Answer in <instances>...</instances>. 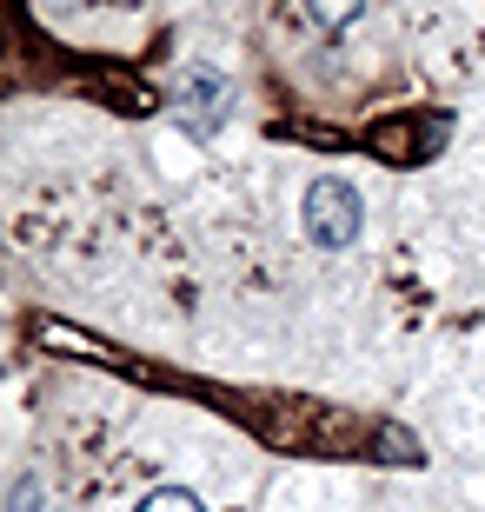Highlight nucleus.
I'll list each match as a JSON object with an SVG mask.
<instances>
[{"instance_id": "20e7f679", "label": "nucleus", "mask_w": 485, "mask_h": 512, "mask_svg": "<svg viewBox=\"0 0 485 512\" xmlns=\"http://www.w3.org/2000/svg\"><path fill=\"white\" fill-rule=\"evenodd\" d=\"M359 7H366V0H306V14H313L319 27H353Z\"/></svg>"}, {"instance_id": "7ed1b4c3", "label": "nucleus", "mask_w": 485, "mask_h": 512, "mask_svg": "<svg viewBox=\"0 0 485 512\" xmlns=\"http://www.w3.org/2000/svg\"><path fill=\"white\" fill-rule=\"evenodd\" d=\"M133 512H206V506L187 493V486H160V493H147V499H140Z\"/></svg>"}, {"instance_id": "f03ea898", "label": "nucleus", "mask_w": 485, "mask_h": 512, "mask_svg": "<svg viewBox=\"0 0 485 512\" xmlns=\"http://www.w3.org/2000/svg\"><path fill=\"white\" fill-rule=\"evenodd\" d=\"M226 107V80L213 67H187V114L193 120H213Z\"/></svg>"}, {"instance_id": "39448f33", "label": "nucleus", "mask_w": 485, "mask_h": 512, "mask_svg": "<svg viewBox=\"0 0 485 512\" xmlns=\"http://www.w3.org/2000/svg\"><path fill=\"white\" fill-rule=\"evenodd\" d=\"M7 512H40V486H34V473H20L14 479V506Z\"/></svg>"}, {"instance_id": "f257e3e1", "label": "nucleus", "mask_w": 485, "mask_h": 512, "mask_svg": "<svg viewBox=\"0 0 485 512\" xmlns=\"http://www.w3.org/2000/svg\"><path fill=\"white\" fill-rule=\"evenodd\" d=\"M299 220H306V240L326 253L353 247L359 227H366V207H359V187H346V180H313L306 187V207H299Z\"/></svg>"}]
</instances>
